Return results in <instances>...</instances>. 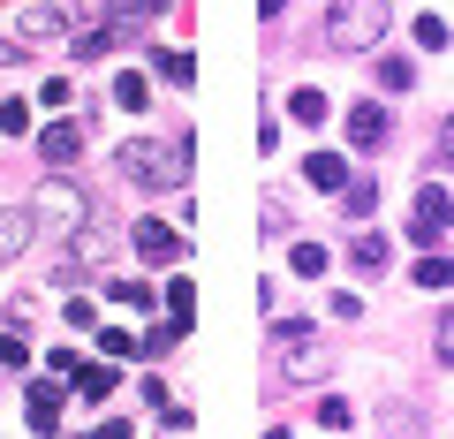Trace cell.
<instances>
[{"mask_svg": "<svg viewBox=\"0 0 454 439\" xmlns=\"http://www.w3.org/2000/svg\"><path fill=\"white\" fill-rule=\"evenodd\" d=\"M387 23H394L387 0H333L325 8V46L333 53H372L387 38Z\"/></svg>", "mask_w": 454, "mask_h": 439, "instance_id": "obj_1", "label": "cell"}, {"mask_svg": "<svg viewBox=\"0 0 454 439\" xmlns=\"http://www.w3.org/2000/svg\"><path fill=\"white\" fill-rule=\"evenodd\" d=\"M114 167H121V182H137V190H167V182L190 175V137H182L175 152H167V145H145V137H137V145L114 152Z\"/></svg>", "mask_w": 454, "mask_h": 439, "instance_id": "obj_2", "label": "cell"}, {"mask_svg": "<svg viewBox=\"0 0 454 439\" xmlns=\"http://www.w3.org/2000/svg\"><path fill=\"white\" fill-rule=\"evenodd\" d=\"M273 341H280V372H288V379H325V364H333V349L318 341V325H310V318H288Z\"/></svg>", "mask_w": 454, "mask_h": 439, "instance_id": "obj_3", "label": "cell"}, {"mask_svg": "<svg viewBox=\"0 0 454 439\" xmlns=\"http://www.w3.org/2000/svg\"><path fill=\"white\" fill-rule=\"evenodd\" d=\"M38 220H53V228H68V235H76V228H91V197H83L76 190V182H61V175H53V182H38Z\"/></svg>", "mask_w": 454, "mask_h": 439, "instance_id": "obj_4", "label": "cell"}, {"mask_svg": "<svg viewBox=\"0 0 454 439\" xmlns=\"http://www.w3.org/2000/svg\"><path fill=\"white\" fill-rule=\"evenodd\" d=\"M447 228H454V197L447 190H417V205H409V243L432 250Z\"/></svg>", "mask_w": 454, "mask_h": 439, "instance_id": "obj_5", "label": "cell"}, {"mask_svg": "<svg viewBox=\"0 0 454 439\" xmlns=\"http://www.w3.org/2000/svg\"><path fill=\"white\" fill-rule=\"evenodd\" d=\"M387 129H394V122H387V106H379V98H356V106H348V145L372 152V145H387Z\"/></svg>", "mask_w": 454, "mask_h": 439, "instance_id": "obj_6", "label": "cell"}, {"mask_svg": "<svg viewBox=\"0 0 454 439\" xmlns=\"http://www.w3.org/2000/svg\"><path fill=\"white\" fill-rule=\"evenodd\" d=\"M137 258H145V265H175L182 258V235L160 228V220H137Z\"/></svg>", "mask_w": 454, "mask_h": 439, "instance_id": "obj_7", "label": "cell"}, {"mask_svg": "<svg viewBox=\"0 0 454 439\" xmlns=\"http://www.w3.org/2000/svg\"><path fill=\"white\" fill-rule=\"evenodd\" d=\"M76 152H83V129H76V122H46V137H38V160H46V167H68Z\"/></svg>", "mask_w": 454, "mask_h": 439, "instance_id": "obj_8", "label": "cell"}, {"mask_svg": "<svg viewBox=\"0 0 454 439\" xmlns=\"http://www.w3.org/2000/svg\"><path fill=\"white\" fill-rule=\"evenodd\" d=\"M379 439H432L424 432V409L417 402H387L379 409Z\"/></svg>", "mask_w": 454, "mask_h": 439, "instance_id": "obj_9", "label": "cell"}, {"mask_svg": "<svg viewBox=\"0 0 454 439\" xmlns=\"http://www.w3.org/2000/svg\"><path fill=\"white\" fill-rule=\"evenodd\" d=\"M16 38H31V46H46V38H68V16L53 8V0H38V8H23V31Z\"/></svg>", "mask_w": 454, "mask_h": 439, "instance_id": "obj_10", "label": "cell"}, {"mask_svg": "<svg viewBox=\"0 0 454 439\" xmlns=\"http://www.w3.org/2000/svg\"><path fill=\"white\" fill-rule=\"evenodd\" d=\"M31 228H38V220H31V212H23V205H8V212H0V265H8V258H23V250H31Z\"/></svg>", "mask_w": 454, "mask_h": 439, "instance_id": "obj_11", "label": "cell"}, {"mask_svg": "<svg viewBox=\"0 0 454 439\" xmlns=\"http://www.w3.org/2000/svg\"><path fill=\"white\" fill-rule=\"evenodd\" d=\"M303 175L318 182V190H333V197L348 190V160H340V152H310V160H303Z\"/></svg>", "mask_w": 454, "mask_h": 439, "instance_id": "obj_12", "label": "cell"}, {"mask_svg": "<svg viewBox=\"0 0 454 439\" xmlns=\"http://www.w3.org/2000/svg\"><path fill=\"white\" fill-rule=\"evenodd\" d=\"M83 265H106V235H98V228L68 235V273H83Z\"/></svg>", "mask_w": 454, "mask_h": 439, "instance_id": "obj_13", "label": "cell"}, {"mask_svg": "<svg viewBox=\"0 0 454 439\" xmlns=\"http://www.w3.org/2000/svg\"><path fill=\"white\" fill-rule=\"evenodd\" d=\"M23 417H31V432H53V424H61V387H46V379H38Z\"/></svg>", "mask_w": 454, "mask_h": 439, "instance_id": "obj_14", "label": "cell"}, {"mask_svg": "<svg viewBox=\"0 0 454 439\" xmlns=\"http://www.w3.org/2000/svg\"><path fill=\"white\" fill-rule=\"evenodd\" d=\"M288 114L303 122V129H318V122H325V91H310V83H303V91H288Z\"/></svg>", "mask_w": 454, "mask_h": 439, "instance_id": "obj_15", "label": "cell"}, {"mask_svg": "<svg viewBox=\"0 0 454 439\" xmlns=\"http://www.w3.org/2000/svg\"><path fill=\"white\" fill-rule=\"evenodd\" d=\"M152 8H167V0H106V23H121V31H137V23H145Z\"/></svg>", "mask_w": 454, "mask_h": 439, "instance_id": "obj_16", "label": "cell"}, {"mask_svg": "<svg viewBox=\"0 0 454 439\" xmlns=\"http://www.w3.org/2000/svg\"><path fill=\"white\" fill-rule=\"evenodd\" d=\"M114 106L145 114V106H152V83H145V76H114Z\"/></svg>", "mask_w": 454, "mask_h": 439, "instance_id": "obj_17", "label": "cell"}, {"mask_svg": "<svg viewBox=\"0 0 454 439\" xmlns=\"http://www.w3.org/2000/svg\"><path fill=\"white\" fill-rule=\"evenodd\" d=\"M409 280L439 295V288H454V265H447V258H417V273H409Z\"/></svg>", "mask_w": 454, "mask_h": 439, "instance_id": "obj_18", "label": "cell"}, {"mask_svg": "<svg viewBox=\"0 0 454 439\" xmlns=\"http://www.w3.org/2000/svg\"><path fill=\"white\" fill-rule=\"evenodd\" d=\"M348 258H356L364 273H379V265H387V235H356V243H348Z\"/></svg>", "mask_w": 454, "mask_h": 439, "instance_id": "obj_19", "label": "cell"}, {"mask_svg": "<svg viewBox=\"0 0 454 439\" xmlns=\"http://www.w3.org/2000/svg\"><path fill=\"white\" fill-rule=\"evenodd\" d=\"M76 387H83V402H106V394H114V364H91V372H76Z\"/></svg>", "mask_w": 454, "mask_h": 439, "instance_id": "obj_20", "label": "cell"}, {"mask_svg": "<svg viewBox=\"0 0 454 439\" xmlns=\"http://www.w3.org/2000/svg\"><path fill=\"white\" fill-rule=\"evenodd\" d=\"M288 265H295L303 280H318V273H325V250H318V243H295V250H288Z\"/></svg>", "mask_w": 454, "mask_h": 439, "instance_id": "obj_21", "label": "cell"}, {"mask_svg": "<svg viewBox=\"0 0 454 439\" xmlns=\"http://www.w3.org/2000/svg\"><path fill=\"white\" fill-rule=\"evenodd\" d=\"M0 364L23 372V364H31V333H0Z\"/></svg>", "mask_w": 454, "mask_h": 439, "instance_id": "obj_22", "label": "cell"}, {"mask_svg": "<svg viewBox=\"0 0 454 439\" xmlns=\"http://www.w3.org/2000/svg\"><path fill=\"white\" fill-rule=\"evenodd\" d=\"M409 83H417L409 61H379V91H409Z\"/></svg>", "mask_w": 454, "mask_h": 439, "instance_id": "obj_23", "label": "cell"}, {"mask_svg": "<svg viewBox=\"0 0 454 439\" xmlns=\"http://www.w3.org/2000/svg\"><path fill=\"white\" fill-rule=\"evenodd\" d=\"M160 76H167V83H190L197 61H190V53H160Z\"/></svg>", "mask_w": 454, "mask_h": 439, "instance_id": "obj_24", "label": "cell"}, {"mask_svg": "<svg viewBox=\"0 0 454 439\" xmlns=\"http://www.w3.org/2000/svg\"><path fill=\"white\" fill-rule=\"evenodd\" d=\"M432 349H439V364H454V310H439V325H432Z\"/></svg>", "mask_w": 454, "mask_h": 439, "instance_id": "obj_25", "label": "cell"}, {"mask_svg": "<svg viewBox=\"0 0 454 439\" xmlns=\"http://www.w3.org/2000/svg\"><path fill=\"white\" fill-rule=\"evenodd\" d=\"M417 46L439 53V46H454V38H447V23H439V16H417Z\"/></svg>", "mask_w": 454, "mask_h": 439, "instance_id": "obj_26", "label": "cell"}, {"mask_svg": "<svg viewBox=\"0 0 454 439\" xmlns=\"http://www.w3.org/2000/svg\"><path fill=\"white\" fill-rule=\"evenodd\" d=\"M98 341H106V357H137V333H121V325H106Z\"/></svg>", "mask_w": 454, "mask_h": 439, "instance_id": "obj_27", "label": "cell"}, {"mask_svg": "<svg viewBox=\"0 0 454 439\" xmlns=\"http://www.w3.org/2000/svg\"><path fill=\"white\" fill-rule=\"evenodd\" d=\"M340 205H348V212L364 220V212H372V182H348V190H340Z\"/></svg>", "mask_w": 454, "mask_h": 439, "instance_id": "obj_28", "label": "cell"}, {"mask_svg": "<svg viewBox=\"0 0 454 439\" xmlns=\"http://www.w3.org/2000/svg\"><path fill=\"white\" fill-rule=\"evenodd\" d=\"M167 310H175V318L190 325V280H167Z\"/></svg>", "mask_w": 454, "mask_h": 439, "instance_id": "obj_29", "label": "cell"}, {"mask_svg": "<svg viewBox=\"0 0 454 439\" xmlns=\"http://www.w3.org/2000/svg\"><path fill=\"white\" fill-rule=\"evenodd\" d=\"M68 325H76V333H91V325H98V310L83 303V295H68Z\"/></svg>", "mask_w": 454, "mask_h": 439, "instance_id": "obj_30", "label": "cell"}, {"mask_svg": "<svg viewBox=\"0 0 454 439\" xmlns=\"http://www.w3.org/2000/svg\"><path fill=\"white\" fill-rule=\"evenodd\" d=\"M0 129H31V106H23V98H8V106H0Z\"/></svg>", "mask_w": 454, "mask_h": 439, "instance_id": "obj_31", "label": "cell"}, {"mask_svg": "<svg viewBox=\"0 0 454 439\" xmlns=\"http://www.w3.org/2000/svg\"><path fill=\"white\" fill-rule=\"evenodd\" d=\"M83 439H129V424H121V417H106L98 432H83Z\"/></svg>", "mask_w": 454, "mask_h": 439, "instance_id": "obj_32", "label": "cell"}, {"mask_svg": "<svg viewBox=\"0 0 454 439\" xmlns=\"http://www.w3.org/2000/svg\"><path fill=\"white\" fill-rule=\"evenodd\" d=\"M439 160H447V167H454V114H447V122H439Z\"/></svg>", "mask_w": 454, "mask_h": 439, "instance_id": "obj_33", "label": "cell"}, {"mask_svg": "<svg viewBox=\"0 0 454 439\" xmlns=\"http://www.w3.org/2000/svg\"><path fill=\"white\" fill-rule=\"evenodd\" d=\"M8 61H16V46H8V38H0V68H8Z\"/></svg>", "mask_w": 454, "mask_h": 439, "instance_id": "obj_34", "label": "cell"}]
</instances>
